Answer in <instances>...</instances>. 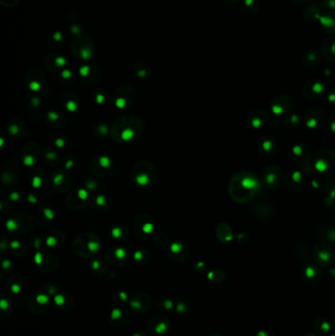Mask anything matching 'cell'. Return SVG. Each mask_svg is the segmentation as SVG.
Masks as SVG:
<instances>
[{
    "label": "cell",
    "mask_w": 335,
    "mask_h": 336,
    "mask_svg": "<svg viewBox=\"0 0 335 336\" xmlns=\"http://www.w3.org/2000/svg\"><path fill=\"white\" fill-rule=\"evenodd\" d=\"M145 130L144 121L136 116H122L112 123L111 136L120 144L131 143L143 134Z\"/></svg>",
    "instance_id": "7a4b0ae2"
},
{
    "label": "cell",
    "mask_w": 335,
    "mask_h": 336,
    "mask_svg": "<svg viewBox=\"0 0 335 336\" xmlns=\"http://www.w3.org/2000/svg\"><path fill=\"white\" fill-rule=\"evenodd\" d=\"M54 303L58 308H61L63 310H68L74 306V298L66 293H60L55 295Z\"/></svg>",
    "instance_id": "e575fe53"
},
{
    "label": "cell",
    "mask_w": 335,
    "mask_h": 336,
    "mask_svg": "<svg viewBox=\"0 0 335 336\" xmlns=\"http://www.w3.org/2000/svg\"><path fill=\"white\" fill-rule=\"evenodd\" d=\"M327 100H328V103L333 106V107H335V89H333V90H330L327 94Z\"/></svg>",
    "instance_id": "f907efd6"
},
{
    "label": "cell",
    "mask_w": 335,
    "mask_h": 336,
    "mask_svg": "<svg viewBox=\"0 0 335 336\" xmlns=\"http://www.w3.org/2000/svg\"><path fill=\"white\" fill-rule=\"evenodd\" d=\"M101 246L99 238L92 233H83L75 239L73 251L80 257H92L98 253Z\"/></svg>",
    "instance_id": "5b68a950"
},
{
    "label": "cell",
    "mask_w": 335,
    "mask_h": 336,
    "mask_svg": "<svg viewBox=\"0 0 335 336\" xmlns=\"http://www.w3.org/2000/svg\"><path fill=\"white\" fill-rule=\"evenodd\" d=\"M224 276H225V274H224L223 271H222V270H220V269H215V270L211 271L210 274L208 275V277H209L211 280H213V281H218V282L221 281V280L219 279V277L224 278Z\"/></svg>",
    "instance_id": "f6af8a7d"
},
{
    "label": "cell",
    "mask_w": 335,
    "mask_h": 336,
    "mask_svg": "<svg viewBox=\"0 0 335 336\" xmlns=\"http://www.w3.org/2000/svg\"><path fill=\"white\" fill-rule=\"evenodd\" d=\"M321 62V54L316 50H309L302 55V64L305 67H315Z\"/></svg>",
    "instance_id": "1f68e13d"
},
{
    "label": "cell",
    "mask_w": 335,
    "mask_h": 336,
    "mask_svg": "<svg viewBox=\"0 0 335 336\" xmlns=\"http://www.w3.org/2000/svg\"></svg>",
    "instance_id": "94428289"
},
{
    "label": "cell",
    "mask_w": 335,
    "mask_h": 336,
    "mask_svg": "<svg viewBox=\"0 0 335 336\" xmlns=\"http://www.w3.org/2000/svg\"><path fill=\"white\" fill-rule=\"evenodd\" d=\"M127 317H128L127 312H125L121 308H116L112 311L111 314V324L112 326L119 327L126 323Z\"/></svg>",
    "instance_id": "d590c367"
},
{
    "label": "cell",
    "mask_w": 335,
    "mask_h": 336,
    "mask_svg": "<svg viewBox=\"0 0 335 336\" xmlns=\"http://www.w3.org/2000/svg\"><path fill=\"white\" fill-rule=\"evenodd\" d=\"M261 185L257 174L248 170H241L232 176L228 190L234 202L247 204L256 198L261 191Z\"/></svg>",
    "instance_id": "6da1fadb"
},
{
    "label": "cell",
    "mask_w": 335,
    "mask_h": 336,
    "mask_svg": "<svg viewBox=\"0 0 335 336\" xmlns=\"http://www.w3.org/2000/svg\"><path fill=\"white\" fill-rule=\"evenodd\" d=\"M28 306L34 313L43 314L49 307V299L47 294L37 293L32 295L28 300Z\"/></svg>",
    "instance_id": "e0dca14e"
},
{
    "label": "cell",
    "mask_w": 335,
    "mask_h": 336,
    "mask_svg": "<svg viewBox=\"0 0 335 336\" xmlns=\"http://www.w3.org/2000/svg\"><path fill=\"white\" fill-rule=\"evenodd\" d=\"M314 336V335H312V334H306V335H304V336Z\"/></svg>",
    "instance_id": "6f0895ef"
},
{
    "label": "cell",
    "mask_w": 335,
    "mask_h": 336,
    "mask_svg": "<svg viewBox=\"0 0 335 336\" xmlns=\"http://www.w3.org/2000/svg\"><path fill=\"white\" fill-rule=\"evenodd\" d=\"M322 54L331 62L335 63V37H329L324 40L321 46Z\"/></svg>",
    "instance_id": "f1b7e54d"
},
{
    "label": "cell",
    "mask_w": 335,
    "mask_h": 336,
    "mask_svg": "<svg viewBox=\"0 0 335 336\" xmlns=\"http://www.w3.org/2000/svg\"><path fill=\"white\" fill-rule=\"evenodd\" d=\"M134 260L138 264L146 263L149 260V253H147L145 250H139L138 252L135 253Z\"/></svg>",
    "instance_id": "60d3db41"
},
{
    "label": "cell",
    "mask_w": 335,
    "mask_h": 336,
    "mask_svg": "<svg viewBox=\"0 0 335 336\" xmlns=\"http://www.w3.org/2000/svg\"><path fill=\"white\" fill-rule=\"evenodd\" d=\"M320 23L323 30L328 34H335V10L329 11L320 18Z\"/></svg>",
    "instance_id": "4316f807"
},
{
    "label": "cell",
    "mask_w": 335,
    "mask_h": 336,
    "mask_svg": "<svg viewBox=\"0 0 335 336\" xmlns=\"http://www.w3.org/2000/svg\"><path fill=\"white\" fill-rule=\"evenodd\" d=\"M319 237L329 243H335V227L329 224H322L317 231Z\"/></svg>",
    "instance_id": "4dcf8cb0"
},
{
    "label": "cell",
    "mask_w": 335,
    "mask_h": 336,
    "mask_svg": "<svg viewBox=\"0 0 335 336\" xmlns=\"http://www.w3.org/2000/svg\"><path fill=\"white\" fill-rule=\"evenodd\" d=\"M259 149L263 155L271 156L276 152L277 145L272 138L268 136H263L259 141Z\"/></svg>",
    "instance_id": "83f0119b"
},
{
    "label": "cell",
    "mask_w": 335,
    "mask_h": 336,
    "mask_svg": "<svg viewBox=\"0 0 335 336\" xmlns=\"http://www.w3.org/2000/svg\"><path fill=\"white\" fill-rule=\"evenodd\" d=\"M106 260L114 266H123L128 262V255L122 248H113L106 253Z\"/></svg>",
    "instance_id": "ac0fdd59"
},
{
    "label": "cell",
    "mask_w": 335,
    "mask_h": 336,
    "mask_svg": "<svg viewBox=\"0 0 335 336\" xmlns=\"http://www.w3.org/2000/svg\"><path fill=\"white\" fill-rule=\"evenodd\" d=\"M235 237H236L237 241H238L239 243H241V244H246V243H248L249 240H250V236H249V234L246 233V232H241V233H239V234H236Z\"/></svg>",
    "instance_id": "7dc6e473"
},
{
    "label": "cell",
    "mask_w": 335,
    "mask_h": 336,
    "mask_svg": "<svg viewBox=\"0 0 335 336\" xmlns=\"http://www.w3.org/2000/svg\"><path fill=\"white\" fill-rule=\"evenodd\" d=\"M112 166V160L107 156H100L94 159L90 164V171L97 176L106 175Z\"/></svg>",
    "instance_id": "d6986e66"
},
{
    "label": "cell",
    "mask_w": 335,
    "mask_h": 336,
    "mask_svg": "<svg viewBox=\"0 0 335 336\" xmlns=\"http://www.w3.org/2000/svg\"><path fill=\"white\" fill-rule=\"evenodd\" d=\"M269 120L268 112L263 110H255L250 112L247 116V124L255 130H260L266 125Z\"/></svg>",
    "instance_id": "2e32d148"
},
{
    "label": "cell",
    "mask_w": 335,
    "mask_h": 336,
    "mask_svg": "<svg viewBox=\"0 0 335 336\" xmlns=\"http://www.w3.org/2000/svg\"><path fill=\"white\" fill-rule=\"evenodd\" d=\"M295 3H297V4H303V3H306V2H308L309 0H293Z\"/></svg>",
    "instance_id": "9f6ffc18"
},
{
    "label": "cell",
    "mask_w": 335,
    "mask_h": 336,
    "mask_svg": "<svg viewBox=\"0 0 335 336\" xmlns=\"http://www.w3.org/2000/svg\"><path fill=\"white\" fill-rule=\"evenodd\" d=\"M313 257L321 266H329L335 261V251L326 242H321L313 248Z\"/></svg>",
    "instance_id": "7c38bea8"
},
{
    "label": "cell",
    "mask_w": 335,
    "mask_h": 336,
    "mask_svg": "<svg viewBox=\"0 0 335 336\" xmlns=\"http://www.w3.org/2000/svg\"><path fill=\"white\" fill-rule=\"evenodd\" d=\"M135 72H136V74L138 75L139 77L145 78V77H148V76H149V68H145L144 63L140 62V63H137V64L135 65Z\"/></svg>",
    "instance_id": "7bdbcfd3"
},
{
    "label": "cell",
    "mask_w": 335,
    "mask_h": 336,
    "mask_svg": "<svg viewBox=\"0 0 335 336\" xmlns=\"http://www.w3.org/2000/svg\"><path fill=\"white\" fill-rule=\"evenodd\" d=\"M326 120L325 112L319 107L309 109L303 117L304 126L311 131H317L322 128Z\"/></svg>",
    "instance_id": "8fae6325"
},
{
    "label": "cell",
    "mask_w": 335,
    "mask_h": 336,
    "mask_svg": "<svg viewBox=\"0 0 335 336\" xmlns=\"http://www.w3.org/2000/svg\"><path fill=\"white\" fill-rule=\"evenodd\" d=\"M296 105L294 98L287 94H281L274 97L270 102V112L275 116L286 115L292 112Z\"/></svg>",
    "instance_id": "ba28073f"
},
{
    "label": "cell",
    "mask_w": 335,
    "mask_h": 336,
    "mask_svg": "<svg viewBox=\"0 0 335 336\" xmlns=\"http://www.w3.org/2000/svg\"><path fill=\"white\" fill-rule=\"evenodd\" d=\"M317 323L319 324V327L317 328L319 330H317V331L322 332V333H327V332L330 331V324H329V322L324 321V322H317Z\"/></svg>",
    "instance_id": "681fc988"
},
{
    "label": "cell",
    "mask_w": 335,
    "mask_h": 336,
    "mask_svg": "<svg viewBox=\"0 0 335 336\" xmlns=\"http://www.w3.org/2000/svg\"><path fill=\"white\" fill-rule=\"evenodd\" d=\"M303 171L298 168H291L285 178L286 184L292 191H300L304 187V175Z\"/></svg>",
    "instance_id": "ffe728a7"
},
{
    "label": "cell",
    "mask_w": 335,
    "mask_h": 336,
    "mask_svg": "<svg viewBox=\"0 0 335 336\" xmlns=\"http://www.w3.org/2000/svg\"><path fill=\"white\" fill-rule=\"evenodd\" d=\"M291 153L299 168L307 176H311L314 172V166H313L311 151L309 148L304 144H296L292 147Z\"/></svg>",
    "instance_id": "8992f818"
},
{
    "label": "cell",
    "mask_w": 335,
    "mask_h": 336,
    "mask_svg": "<svg viewBox=\"0 0 335 336\" xmlns=\"http://www.w3.org/2000/svg\"><path fill=\"white\" fill-rule=\"evenodd\" d=\"M303 277L309 281H315L320 276V269L312 261L306 263L302 269Z\"/></svg>",
    "instance_id": "d6a6232c"
},
{
    "label": "cell",
    "mask_w": 335,
    "mask_h": 336,
    "mask_svg": "<svg viewBox=\"0 0 335 336\" xmlns=\"http://www.w3.org/2000/svg\"><path fill=\"white\" fill-rule=\"evenodd\" d=\"M137 95L135 89L131 86L125 85L116 90L113 95V102L118 109H128L130 108L136 101Z\"/></svg>",
    "instance_id": "30bf717a"
},
{
    "label": "cell",
    "mask_w": 335,
    "mask_h": 336,
    "mask_svg": "<svg viewBox=\"0 0 335 336\" xmlns=\"http://www.w3.org/2000/svg\"><path fill=\"white\" fill-rule=\"evenodd\" d=\"M8 287L10 289V291L14 294H17L19 292H21L22 287H23V280L21 279L20 276H13L10 278L9 282H8Z\"/></svg>",
    "instance_id": "f35d334b"
},
{
    "label": "cell",
    "mask_w": 335,
    "mask_h": 336,
    "mask_svg": "<svg viewBox=\"0 0 335 336\" xmlns=\"http://www.w3.org/2000/svg\"><path fill=\"white\" fill-rule=\"evenodd\" d=\"M223 1L225 2V3H227V4H236V3L240 2L241 0H223Z\"/></svg>",
    "instance_id": "db71d44e"
},
{
    "label": "cell",
    "mask_w": 335,
    "mask_h": 336,
    "mask_svg": "<svg viewBox=\"0 0 335 336\" xmlns=\"http://www.w3.org/2000/svg\"><path fill=\"white\" fill-rule=\"evenodd\" d=\"M156 169L151 162L143 160L138 162L132 170V179L136 185L140 187H151L156 180Z\"/></svg>",
    "instance_id": "3957f363"
},
{
    "label": "cell",
    "mask_w": 335,
    "mask_h": 336,
    "mask_svg": "<svg viewBox=\"0 0 335 336\" xmlns=\"http://www.w3.org/2000/svg\"><path fill=\"white\" fill-rule=\"evenodd\" d=\"M256 336H271V333L270 332H267V331H261L260 332L258 335Z\"/></svg>",
    "instance_id": "f5cc1de1"
},
{
    "label": "cell",
    "mask_w": 335,
    "mask_h": 336,
    "mask_svg": "<svg viewBox=\"0 0 335 336\" xmlns=\"http://www.w3.org/2000/svg\"><path fill=\"white\" fill-rule=\"evenodd\" d=\"M91 268L98 275H100V274H102V273L105 272V266H104L103 262L99 261V260H95V261H92Z\"/></svg>",
    "instance_id": "ee69618b"
},
{
    "label": "cell",
    "mask_w": 335,
    "mask_h": 336,
    "mask_svg": "<svg viewBox=\"0 0 335 336\" xmlns=\"http://www.w3.org/2000/svg\"><path fill=\"white\" fill-rule=\"evenodd\" d=\"M154 225L152 219L148 215H140L136 218L134 223V229L138 236L146 237L153 231Z\"/></svg>",
    "instance_id": "5bb4252c"
},
{
    "label": "cell",
    "mask_w": 335,
    "mask_h": 336,
    "mask_svg": "<svg viewBox=\"0 0 335 336\" xmlns=\"http://www.w3.org/2000/svg\"></svg>",
    "instance_id": "6125c7cd"
},
{
    "label": "cell",
    "mask_w": 335,
    "mask_h": 336,
    "mask_svg": "<svg viewBox=\"0 0 335 336\" xmlns=\"http://www.w3.org/2000/svg\"><path fill=\"white\" fill-rule=\"evenodd\" d=\"M243 7L246 13L248 14H255L260 9V4L258 0H244Z\"/></svg>",
    "instance_id": "ab89813d"
},
{
    "label": "cell",
    "mask_w": 335,
    "mask_h": 336,
    "mask_svg": "<svg viewBox=\"0 0 335 336\" xmlns=\"http://www.w3.org/2000/svg\"><path fill=\"white\" fill-rule=\"evenodd\" d=\"M219 336V335H214V336Z\"/></svg>",
    "instance_id": "680465c9"
},
{
    "label": "cell",
    "mask_w": 335,
    "mask_h": 336,
    "mask_svg": "<svg viewBox=\"0 0 335 336\" xmlns=\"http://www.w3.org/2000/svg\"><path fill=\"white\" fill-rule=\"evenodd\" d=\"M284 178L282 168L277 164H271L264 168L261 175V184L268 190H276Z\"/></svg>",
    "instance_id": "52a82bcc"
},
{
    "label": "cell",
    "mask_w": 335,
    "mask_h": 336,
    "mask_svg": "<svg viewBox=\"0 0 335 336\" xmlns=\"http://www.w3.org/2000/svg\"><path fill=\"white\" fill-rule=\"evenodd\" d=\"M253 216L260 221H267L274 214V208L267 201H258L251 210Z\"/></svg>",
    "instance_id": "9a60e30c"
},
{
    "label": "cell",
    "mask_w": 335,
    "mask_h": 336,
    "mask_svg": "<svg viewBox=\"0 0 335 336\" xmlns=\"http://www.w3.org/2000/svg\"><path fill=\"white\" fill-rule=\"evenodd\" d=\"M302 118L296 113H288L284 117V125L289 129H296L302 123Z\"/></svg>",
    "instance_id": "8d00e7d4"
},
{
    "label": "cell",
    "mask_w": 335,
    "mask_h": 336,
    "mask_svg": "<svg viewBox=\"0 0 335 336\" xmlns=\"http://www.w3.org/2000/svg\"><path fill=\"white\" fill-rule=\"evenodd\" d=\"M302 94L307 100L317 101L327 94V87L322 81L313 79L304 84Z\"/></svg>",
    "instance_id": "4fadbf2b"
},
{
    "label": "cell",
    "mask_w": 335,
    "mask_h": 336,
    "mask_svg": "<svg viewBox=\"0 0 335 336\" xmlns=\"http://www.w3.org/2000/svg\"><path fill=\"white\" fill-rule=\"evenodd\" d=\"M159 300H161L162 302L158 301V307L163 309V310H169V309H173L175 307V304L173 302L172 299L169 298V297H160Z\"/></svg>",
    "instance_id": "b9f144b4"
},
{
    "label": "cell",
    "mask_w": 335,
    "mask_h": 336,
    "mask_svg": "<svg viewBox=\"0 0 335 336\" xmlns=\"http://www.w3.org/2000/svg\"><path fill=\"white\" fill-rule=\"evenodd\" d=\"M71 49L77 58L87 60L93 56L95 52V44L91 37L80 36L73 40Z\"/></svg>",
    "instance_id": "9c48e42d"
},
{
    "label": "cell",
    "mask_w": 335,
    "mask_h": 336,
    "mask_svg": "<svg viewBox=\"0 0 335 336\" xmlns=\"http://www.w3.org/2000/svg\"><path fill=\"white\" fill-rule=\"evenodd\" d=\"M325 188L327 195L325 197V204L328 207L335 205V176H329L326 180Z\"/></svg>",
    "instance_id": "f546056e"
},
{
    "label": "cell",
    "mask_w": 335,
    "mask_h": 336,
    "mask_svg": "<svg viewBox=\"0 0 335 336\" xmlns=\"http://www.w3.org/2000/svg\"><path fill=\"white\" fill-rule=\"evenodd\" d=\"M216 234L218 239L223 243H229L234 239V232L232 227L225 223L219 224L216 229Z\"/></svg>",
    "instance_id": "484cf974"
},
{
    "label": "cell",
    "mask_w": 335,
    "mask_h": 336,
    "mask_svg": "<svg viewBox=\"0 0 335 336\" xmlns=\"http://www.w3.org/2000/svg\"><path fill=\"white\" fill-rule=\"evenodd\" d=\"M168 256L173 261H185L189 256V249L182 243L175 242L170 246L169 251H168Z\"/></svg>",
    "instance_id": "cb8c5ba5"
},
{
    "label": "cell",
    "mask_w": 335,
    "mask_h": 336,
    "mask_svg": "<svg viewBox=\"0 0 335 336\" xmlns=\"http://www.w3.org/2000/svg\"><path fill=\"white\" fill-rule=\"evenodd\" d=\"M314 170L322 175L333 176L335 174V150L322 149L318 150L313 159Z\"/></svg>",
    "instance_id": "277c9868"
},
{
    "label": "cell",
    "mask_w": 335,
    "mask_h": 336,
    "mask_svg": "<svg viewBox=\"0 0 335 336\" xmlns=\"http://www.w3.org/2000/svg\"><path fill=\"white\" fill-rule=\"evenodd\" d=\"M46 116H47L48 122H56V123L60 122L59 120H60L61 116H60V114L58 112H48Z\"/></svg>",
    "instance_id": "c3c4849f"
},
{
    "label": "cell",
    "mask_w": 335,
    "mask_h": 336,
    "mask_svg": "<svg viewBox=\"0 0 335 336\" xmlns=\"http://www.w3.org/2000/svg\"><path fill=\"white\" fill-rule=\"evenodd\" d=\"M65 59L62 56H59L57 54H51L45 58V65L50 69L51 71L58 70L65 66Z\"/></svg>",
    "instance_id": "836d02e7"
},
{
    "label": "cell",
    "mask_w": 335,
    "mask_h": 336,
    "mask_svg": "<svg viewBox=\"0 0 335 336\" xmlns=\"http://www.w3.org/2000/svg\"><path fill=\"white\" fill-rule=\"evenodd\" d=\"M45 82L44 75L40 69H31L26 76V83L33 91H38Z\"/></svg>",
    "instance_id": "7402d4cb"
},
{
    "label": "cell",
    "mask_w": 335,
    "mask_h": 336,
    "mask_svg": "<svg viewBox=\"0 0 335 336\" xmlns=\"http://www.w3.org/2000/svg\"><path fill=\"white\" fill-rule=\"evenodd\" d=\"M330 274H331V276L335 277V267H332V268L330 269Z\"/></svg>",
    "instance_id": "11a10c76"
},
{
    "label": "cell",
    "mask_w": 335,
    "mask_h": 336,
    "mask_svg": "<svg viewBox=\"0 0 335 336\" xmlns=\"http://www.w3.org/2000/svg\"><path fill=\"white\" fill-rule=\"evenodd\" d=\"M328 126L330 131L335 135V110L330 114L328 118Z\"/></svg>",
    "instance_id": "bcb514c9"
},
{
    "label": "cell",
    "mask_w": 335,
    "mask_h": 336,
    "mask_svg": "<svg viewBox=\"0 0 335 336\" xmlns=\"http://www.w3.org/2000/svg\"><path fill=\"white\" fill-rule=\"evenodd\" d=\"M130 307L136 313H145L150 307V297L145 293H138L130 299Z\"/></svg>",
    "instance_id": "44dd1931"
},
{
    "label": "cell",
    "mask_w": 335,
    "mask_h": 336,
    "mask_svg": "<svg viewBox=\"0 0 335 336\" xmlns=\"http://www.w3.org/2000/svg\"><path fill=\"white\" fill-rule=\"evenodd\" d=\"M334 211H335V210H334Z\"/></svg>",
    "instance_id": "91938a15"
},
{
    "label": "cell",
    "mask_w": 335,
    "mask_h": 336,
    "mask_svg": "<svg viewBox=\"0 0 335 336\" xmlns=\"http://www.w3.org/2000/svg\"><path fill=\"white\" fill-rule=\"evenodd\" d=\"M79 73L82 79L86 81V83H97L101 77V72L98 68L92 65H82L79 69Z\"/></svg>",
    "instance_id": "d4e9b609"
},
{
    "label": "cell",
    "mask_w": 335,
    "mask_h": 336,
    "mask_svg": "<svg viewBox=\"0 0 335 336\" xmlns=\"http://www.w3.org/2000/svg\"><path fill=\"white\" fill-rule=\"evenodd\" d=\"M148 328L149 331L157 336L164 335L169 330V323L168 320L161 318V317H155L149 321Z\"/></svg>",
    "instance_id": "603a6c76"
},
{
    "label": "cell",
    "mask_w": 335,
    "mask_h": 336,
    "mask_svg": "<svg viewBox=\"0 0 335 336\" xmlns=\"http://www.w3.org/2000/svg\"><path fill=\"white\" fill-rule=\"evenodd\" d=\"M2 1H4V0H1V2ZM19 0H8L7 2H6V4H5V6H14V5H16L17 4V2H18Z\"/></svg>",
    "instance_id": "816d5d0a"
},
{
    "label": "cell",
    "mask_w": 335,
    "mask_h": 336,
    "mask_svg": "<svg viewBox=\"0 0 335 336\" xmlns=\"http://www.w3.org/2000/svg\"><path fill=\"white\" fill-rule=\"evenodd\" d=\"M62 101H64V107L69 111V112H74L78 110L79 108V103L78 99L72 93H68V97L66 95L62 96Z\"/></svg>",
    "instance_id": "74e56055"
}]
</instances>
